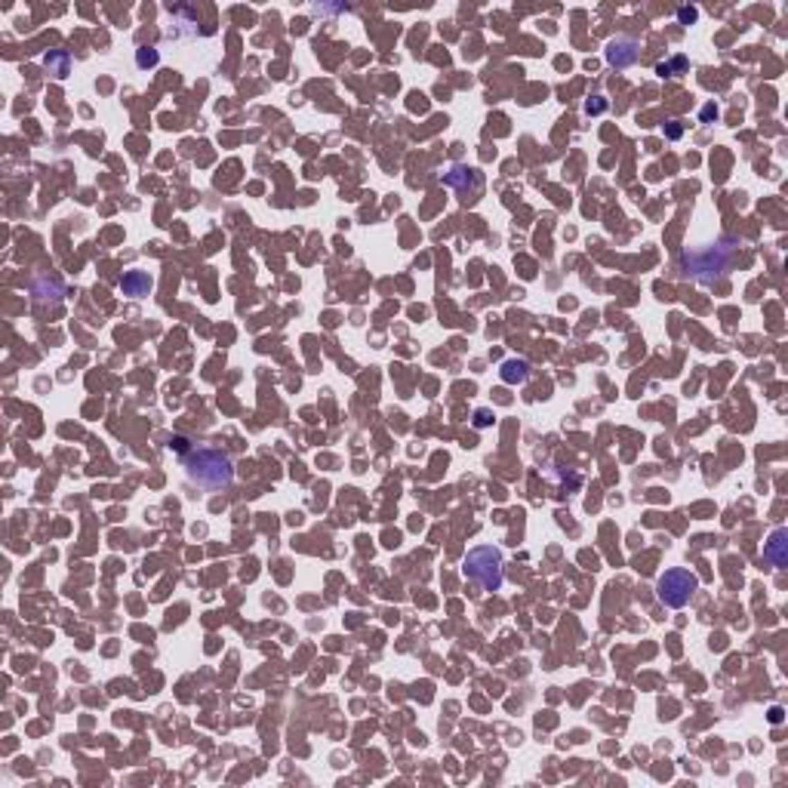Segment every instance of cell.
<instances>
[{"instance_id":"obj_14","label":"cell","mask_w":788,"mask_h":788,"mask_svg":"<svg viewBox=\"0 0 788 788\" xmlns=\"http://www.w3.org/2000/svg\"><path fill=\"white\" fill-rule=\"evenodd\" d=\"M604 108H607L604 99H588V102H585V111H588V114H601Z\"/></svg>"},{"instance_id":"obj_20","label":"cell","mask_w":788,"mask_h":788,"mask_svg":"<svg viewBox=\"0 0 788 788\" xmlns=\"http://www.w3.org/2000/svg\"><path fill=\"white\" fill-rule=\"evenodd\" d=\"M715 114H717V111H715V105H708V108H702V118H705V120H708V118H715Z\"/></svg>"},{"instance_id":"obj_6","label":"cell","mask_w":788,"mask_h":788,"mask_svg":"<svg viewBox=\"0 0 788 788\" xmlns=\"http://www.w3.org/2000/svg\"><path fill=\"white\" fill-rule=\"evenodd\" d=\"M31 296L37 302H59L65 296V286H62L59 277H50V274H37L31 280Z\"/></svg>"},{"instance_id":"obj_15","label":"cell","mask_w":788,"mask_h":788,"mask_svg":"<svg viewBox=\"0 0 788 788\" xmlns=\"http://www.w3.org/2000/svg\"><path fill=\"white\" fill-rule=\"evenodd\" d=\"M169 450H176V453H182V456H185L191 447H188V441H185V437H173V441H169Z\"/></svg>"},{"instance_id":"obj_4","label":"cell","mask_w":788,"mask_h":788,"mask_svg":"<svg viewBox=\"0 0 788 788\" xmlns=\"http://www.w3.org/2000/svg\"><path fill=\"white\" fill-rule=\"evenodd\" d=\"M696 588H699V579L690 570H684V567H671V570H666L659 576V582H656V594H659V601L671 610H681L690 598H693Z\"/></svg>"},{"instance_id":"obj_11","label":"cell","mask_w":788,"mask_h":788,"mask_svg":"<svg viewBox=\"0 0 788 788\" xmlns=\"http://www.w3.org/2000/svg\"><path fill=\"white\" fill-rule=\"evenodd\" d=\"M499 373H502V379L508 382V385H517V382H526V376H530V364H526V360H505Z\"/></svg>"},{"instance_id":"obj_10","label":"cell","mask_w":788,"mask_h":788,"mask_svg":"<svg viewBox=\"0 0 788 788\" xmlns=\"http://www.w3.org/2000/svg\"><path fill=\"white\" fill-rule=\"evenodd\" d=\"M44 68L50 74H56V77H68V68H71V56H68L65 50H50L44 56Z\"/></svg>"},{"instance_id":"obj_13","label":"cell","mask_w":788,"mask_h":788,"mask_svg":"<svg viewBox=\"0 0 788 788\" xmlns=\"http://www.w3.org/2000/svg\"><path fill=\"white\" fill-rule=\"evenodd\" d=\"M136 62H139V68L157 65V50H154V46H142V50L136 53Z\"/></svg>"},{"instance_id":"obj_7","label":"cell","mask_w":788,"mask_h":788,"mask_svg":"<svg viewBox=\"0 0 788 788\" xmlns=\"http://www.w3.org/2000/svg\"><path fill=\"white\" fill-rule=\"evenodd\" d=\"M443 182H447L453 191H459V194H468V191L481 188V173H477V169H468V167H453L450 173H443Z\"/></svg>"},{"instance_id":"obj_1","label":"cell","mask_w":788,"mask_h":788,"mask_svg":"<svg viewBox=\"0 0 788 788\" xmlns=\"http://www.w3.org/2000/svg\"><path fill=\"white\" fill-rule=\"evenodd\" d=\"M739 256V241L736 237H721L717 244L705 246H690L681 253V271L687 277H696L699 284H715L717 277L730 271V265Z\"/></svg>"},{"instance_id":"obj_16","label":"cell","mask_w":788,"mask_h":788,"mask_svg":"<svg viewBox=\"0 0 788 788\" xmlns=\"http://www.w3.org/2000/svg\"><path fill=\"white\" fill-rule=\"evenodd\" d=\"M490 422H493V416L486 413V410H477V413H475V425H477V428H486Z\"/></svg>"},{"instance_id":"obj_19","label":"cell","mask_w":788,"mask_h":788,"mask_svg":"<svg viewBox=\"0 0 788 788\" xmlns=\"http://www.w3.org/2000/svg\"><path fill=\"white\" fill-rule=\"evenodd\" d=\"M770 721H773V724L782 721V708H773V711H770Z\"/></svg>"},{"instance_id":"obj_12","label":"cell","mask_w":788,"mask_h":788,"mask_svg":"<svg viewBox=\"0 0 788 788\" xmlns=\"http://www.w3.org/2000/svg\"><path fill=\"white\" fill-rule=\"evenodd\" d=\"M684 68H687V59H684V56H675L671 62H659V65H656V71L666 77V74H677V71H684Z\"/></svg>"},{"instance_id":"obj_17","label":"cell","mask_w":788,"mask_h":788,"mask_svg":"<svg viewBox=\"0 0 788 788\" xmlns=\"http://www.w3.org/2000/svg\"><path fill=\"white\" fill-rule=\"evenodd\" d=\"M677 16H681V22H687V25L696 22V10H687V6H681V10H677Z\"/></svg>"},{"instance_id":"obj_8","label":"cell","mask_w":788,"mask_h":788,"mask_svg":"<svg viewBox=\"0 0 788 788\" xmlns=\"http://www.w3.org/2000/svg\"><path fill=\"white\" fill-rule=\"evenodd\" d=\"M152 286H154V280H152V274H145V271H127L120 277V293H123V296H129V299L148 296Z\"/></svg>"},{"instance_id":"obj_9","label":"cell","mask_w":788,"mask_h":788,"mask_svg":"<svg viewBox=\"0 0 788 788\" xmlns=\"http://www.w3.org/2000/svg\"><path fill=\"white\" fill-rule=\"evenodd\" d=\"M764 558L770 560L776 570H782V567L788 564V530H773V536H770V542H767V548H764Z\"/></svg>"},{"instance_id":"obj_2","label":"cell","mask_w":788,"mask_h":788,"mask_svg":"<svg viewBox=\"0 0 788 788\" xmlns=\"http://www.w3.org/2000/svg\"><path fill=\"white\" fill-rule=\"evenodd\" d=\"M185 475L191 481H197L201 486H210V490H222L235 481V462H231L228 453L212 447H194L188 450L182 459Z\"/></svg>"},{"instance_id":"obj_5","label":"cell","mask_w":788,"mask_h":788,"mask_svg":"<svg viewBox=\"0 0 788 788\" xmlns=\"http://www.w3.org/2000/svg\"><path fill=\"white\" fill-rule=\"evenodd\" d=\"M637 53H641V44L634 37H616L607 44V62L616 68H628L637 62Z\"/></svg>"},{"instance_id":"obj_3","label":"cell","mask_w":788,"mask_h":788,"mask_svg":"<svg viewBox=\"0 0 788 788\" xmlns=\"http://www.w3.org/2000/svg\"><path fill=\"white\" fill-rule=\"evenodd\" d=\"M462 567L465 576L475 585H481L484 592H499V585H502V554L493 545H481L475 551H468Z\"/></svg>"},{"instance_id":"obj_18","label":"cell","mask_w":788,"mask_h":788,"mask_svg":"<svg viewBox=\"0 0 788 788\" xmlns=\"http://www.w3.org/2000/svg\"><path fill=\"white\" fill-rule=\"evenodd\" d=\"M668 136H671V139H677V136H681V127H677L675 120H671V127H668Z\"/></svg>"}]
</instances>
